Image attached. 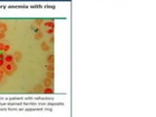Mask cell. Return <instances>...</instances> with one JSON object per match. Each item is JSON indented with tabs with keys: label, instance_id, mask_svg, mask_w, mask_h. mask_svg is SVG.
<instances>
[{
	"label": "cell",
	"instance_id": "6da1fadb",
	"mask_svg": "<svg viewBox=\"0 0 156 117\" xmlns=\"http://www.w3.org/2000/svg\"><path fill=\"white\" fill-rule=\"evenodd\" d=\"M5 60H6L7 62H11V61H12V57H11V56H9V57H6Z\"/></svg>",
	"mask_w": 156,
	"mask_h": 117
},
{
	"label": "cell",
	"instance_id": "7a4b0ae2",
	"mask_svg": "<svg viewBox=\"0 0 156 117\" xmlns=\"http://www.w3.org/2000/svg\"><path fill=\"white\" fill-rule=\"evenodd\" d=\"M0 65H3V61L0 60Z\"/></svg>",
	"mask_w": 156,
	"mask_h": 117
},
{
	"label": "cell",
	"instance_id": "3957f363",
	"mask_svg": "<svg viewBox=\"0 0 156 117\" xmlns=\"http://www.w3.org/2000/svg\"><path fill=\"white\" fill-rule=\"evenodd\" d=\"M2 46H3L2 44H1V45H0V49H2Z\"/></svg>",
	"mask_w": 156,
	"mask_h": 117
}]
</instances>
